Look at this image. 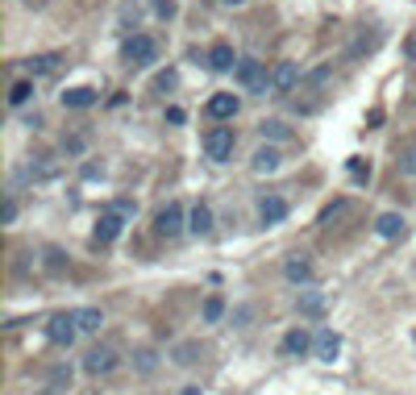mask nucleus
Wrapping results in <instances>:
<instances>
[{"label": "nucleus", "instance_id": "9b49d317", "mask_svg": "<svg viewBox=\"0 0 416 395\" xmlns=\"http://www.w3.org/2000/svg\"><path fill=\"white\" fill-rule=\"evenodd\" d=\"M374 233H379V237H387V242H396V237H404V233H408V225H404L400 213H383V217L374 220Z\"/></svg>", "mask_w": 416, "mask_h": 395}, {"label": "nucleus", "instance_id": "2eb2a0df", "mask_svg": "<svg viewBox=\"0 0 416 395\" xmlns=\"http://www.w3.org/2000/svg\"><path fill=\"white\" fill-rule=\"evenodd\" d=\"M283 275H287L291 283H308V279H313V263H308L304 254H291V258L283 263Z\"/></svg>", "mask_w": 416, "mask_h": 395}, {"label": "nucleus", "instance_id": "f257e3e1", "mask_svg": "<svg viewBox=\"0 0 416 395\" xmlns=\"http://www.w3.org/2000/svg\"><path fill=\"white\" fill-rule=\"evenodd\" d=\"M233 146H237V133H233L229 125H217V130L204 133V154H208L213 163H229Z\"/></svg>", "mask_w": 416, "mask_h": 395}, {"label": "nucleus", "instance_id": "1a4fd4ad", "mask_svg": "<svg viewBox=\"0 0 416 395\" xmlns=\"http://www.w3.org/2000/svg\"><path fill=\"white\" fill-rule=\"evenodd\" d=\"M237 96L233 92H217L213 100H208V117H217V121H229V117H237Z\"/></svg>", "mask_w": 416, "mask_h": 395}, {"label": "nucleus", "instance_id": "b1692460", "mask_svg": "<svg viewBox=\"0 0 416 395\" xmlns=\"http://www.w3.org/2000/svg\"><path fill=\"white\" fill-rule=\"evenodd\" d=\"M263 137H275V142H287L291 130L283 125V121H263Z\"/></svg>", "mask_w": 416, "mask_h": 395}, {"label": "nucleus", "instance_id": "0eeeda50", "mask_svg": "<svg viewBox=\"0 0 416 395\" xmlns=\"http://www.w3.org/2000/svg\"><path fill=\"white\" fill-rule=\"evenodd\" d=\"M296 84H300V67H296L291 58H283V63H275V67H271V92H279V96H283V92H291Z\"/></svg>", "mask_w": 416, "mask_h": 395}, {"label": "nucleus", "instance_id": "20e7f679", "mask_svg": "<svg viewBox=\"0 0 416 395\" xmlns=\"http://www.w3.org/2000/svg\"><path fill=\"white\" fill-rule=\"evenodd\" d=\"M121 54H125V63H134V67H150V63L158 58V42H154L150 34H134Z\"/></svg>", "mask_w": 416, "mask_h": 395}, {"label": "nucleus", "instance_id": "423d86ee", "mask_svg": "<svg viewBox=\"0 0 416 395\" xmlns=\"http://www.w3.org/2000/svg\"><path fill=\"white\" fill-rule=\"evenodd\" d=\"M121 229H125V213L113 204V208H104L100 220H96V242H100V246H108V242H117V237H121Z\"/></svg>", "mask_w": 416, "mask_h": 395}, {"label": "nucleus", "instance_id": "dca6fc26", "mask_svg": "<svg viewBox=\"0 0 416 395\" xmlns=\"http://www.w3.org/2000/svg\"><path fill=\"white\" fill-rule=\"evenodd\" d=\"M187 229H191V233H196V237H204V233H208V229H213V208H208V204H204V200H200V204H196V208H191V217H187Z\"/></svg>", "mask_w": 416, "mask_h": 395}, {"label": "nucleus", "instance_id": "c85d7f7f", "mask_svg": "<svg viewBox=\"0 0 416 395\" xmlns=\"http://www.w3.org/2000/svg\"><path fill=\"white\" fill-rule=\"evenodd\" d=\"M346 208H350V204H346V200H337V204H329V208H324V213H321V220H324V225H329V220H333V217H341Z\"/></svg>", "mask_w": 416, "mask_h": 395}, {"label": "nucleus", "instance_id": "5701e85b", "mask_svg": "<svg viewBox=\"0 0 416 395\" xmlns=\"http://www.w3.org/2000/svg\"><path fill=\"white\" fill-rule=\"evenodd\" d=\"M221 316H225V300H221V296H213V300L204 304V320H208V325H217Z\"/></svg>", "mask_w": 416, "mask_h": 395}, {"label": "nucleus", "instance_id": "4be33fe9", "mask_svg": "<svg viewBox=\"0 0 416 395\" xmlns=\"http://www.w3.org/2000/svg\"><path fill=\"white\" fill-rule=\"evenodd\" d=\"M300 312H304V316H321V312H324V296L304 291V296H300Z\"/></svg>", "mask_w": 416, "mask_h": 395}, {"label": "nucleus", "instance_id": "473e14b6", "mask_svg": "<svg viewBox=\"0 0 416 395\" xmlns=\"http://www.w3.org/2000/svg\"><path fill=\"white\" fill-rule=\"evenodd\" d=\"M167 121L171 125H184V108H167Z\"/></svg>", "mask_w": 416, "mask_h": 395}, {"label": "nucleus", "instance_id": "aec40b11", "mask_svg": "<svg viewBox=\"0 0 416 395\" xmlns=\"http://www.w3.org/2000/svg\"><path fill=\"white\" fill-rule=\"evenodd\" d=\"M58 54H38V58H30V75H54L58 71Z\"/></svg>", "mask_w": 416, "mask_h": 395}, {"label": "nucleus", "instance_id": "412c9836", "mask_svg": "<svg viewBox=\"0 0 416 395\" xmlns=\"http://www.w3.org/2000/svg\"><path fill=\"white\" fill-rule=\"evenodd\" d=\"M30 96H34V84H30V80H17V84L8 88V104H13V108H21Z\"/></svg>", "mask_w": 416, "mask_h": 395}, {"label": "nucleus", "instance_id": "4468645a", "mask_svg": "<svg viewBox=\"0 0 416 395\" xmlns=\"http://www.w3.org/2000/svg\"><path fill=\"white\" fill-rule=\"evenodd\" d=\"M233 58H237V54H233L229 42H217L213 50H208V67H213V71H237Z\"/></svg>", "mask_w": 416, "mask_h": 395}, {"label": "nucleus", "instance_id": "f8f14e48", "mask_svg": "<svg viewBox=\"0 0 416 395\" xmlns=\"http://www.w3.org/2000/svg\"><path fill=\"white\" fill-rule=\"evenodd\" d=\"M313 353H317L321 362H333V358L341 353V337H337L333 329H321V333H317V346H313Z\"/></svg>", "mask_w": 416, "mask_h": 395}, {"label": "nucleus", "instance_id": "6ab92c4d", "mask_svg": "<svg viewBox=\"0 0 416 395\" xmlns=\"http://www.w3.org/2000/svg\"><path fill=\"white\" fill-rule=\"evenodd\" d=\"M75 325H80V333H96V329L104 325V312H100V308H80V312H75Z\"/></svg>", "mask_w": 416, "mask_h": 395}, {"label": "nucleus", "instance_id": "393cba45", "mask_svg": "<svg viewBox=\"0 0 416 395\" xmlns=\"http://www.w3.org/2000/svg\"><path fill=\"white\" fill-rule=\"evenodd\" d=\"M350 179H354V183H367V179H370V163H363V158H350Z\"/></svg>", "mask_w": 416, "mask_h": 395}, {"label": "nucleus", "instance_id": "ddd939ff", "mask_svg": "<svg viewBox=\"0 0 416 395\" xmlns=\"http://www.w3.org/2000/svg\"><path fill=\"white\" fill-rule=\"evenodd\" d=\"M258 217H263V225H279V220L287 217V200H283V196H263Z\"/></svg>", "mask_w": 416, "mask_h": 395}, {"label": "nucleus", "instance_id": "7ed1b4c3", "mask_svg": "<svg viewBox=\"0 0 416 395\" xmlns=\"http://www.w3.org/2000/svg\"><path fill=\"white\" fill-rule=\"evenodd\" d=\"M184 229H187L184 204H175V200H171L167 208H158V217H154V233H158V237H167V242H171V237H179Z\"/></svg>", "mask_w": 416, "mask_h": 395}, {"label": "nucleus", "instance_id": "bb28decb", "mask_svg": "<svg viewBox=\"0 0 416 395\" xmlns=\"http://www.w3.org/2000/svg\"><path fill=\"white\" fill-rule=\"evenodd\" d=\"M400 171H404V175H416V146L400 154Z\"/></svg>", "mask_w": 416, "mask_h": 395}, {"label": "nucleus", "instance_id": "9d476101", "mask_svg": "<svg viewBox=\"0 0 416 395\" xmlns=\"http://www.w3.org/2000/svg\"><path fill=\"white\" fill-rule=\"evenodd\" d=\"M317 346V333H308V329H291L287 337H283V350L296 353V358H304V353H313Z\"/></svg>", "mask_w": 416, "mask_h": 395}, {"label": "nucleus", "instance_id": "c9c22d12", "mask_svg": "<svg viewBox=\"0 0 416 395\" xmlns=\"http://www.w3.org/2000/svg\"><path fill=\"white\" fill-rule=\"evenodd\" d=\"M221 4H246V0H221Z\"/></svg>", "mask_w": 416, "mask_h": 395}, {"label": "nucleus", "instance_id": "a878e982", "mask_svg": "<svg viewBox=\"0 0 416 395\" xmlns=\"http://www.w3.org/2000/svg\"><path fill=\"white\" fill-rule=\"evenodd\" d=\"M46 270H54V275H63V270H67V258H63V250H54V246L46 250Z\"/></svg>", "mask_w": 416, "mask_h": 395}, {"label": "nucleus", "instance_id": "7c9ffc66", "mask_svg": "<svg viewBox=\"0 0 416 395\" xmlns=\"http://www.w3.org/2000/svg\"><path fill=\"white\" fill-rule=\"evenodd\" d=\"M138 370H154V350H141L138 353Z\"/></svg>", "mask_w": 416, "mask_h": 395}, {"label": "nucleus", "instance_id": "f3484780", "mask_svg": "<svg viewBox=\"0 0 416 395\" xmlns=\"http://www.w3.org/2000/svg\"><path fill=\"white\" fill-rule=\"evenodd\" d=\"M96 100H100V96H96L92 88H67L63 92V108H92Z\"/></svg>", "mask_w": 416, "mask_h": 395}, {"label": "nucleus", "instance_id": "cd10ccee", "mask_svg": "<svg viewBox=\"0 0 416 395\" xmlns=\"http://www.w3.org/2000/svg\"><path fill=\"white\" fill-rule=\"evenodd\" d=\"M0 220H4V225H13V220H17V200H13V196L4 200V208H0Z\"/></svg>", "mask_w": 416, "mask_h": 395}, {"label": "nucleus", "instance_id": "2f4dec72", "mask_svg": "<svg viewBox=\"0 0 416 395\" xmlns=\"http://www.w3.org/2000/svg\"><path fill=\"white\" fill-rule=\"evenodd\" d=\"M175 362H184V366H187V362H196V346H184V350H179V358H175Z\"/></svg>", "mask_w": 416, "mask_h": 395}, {"label": "nucleus", "instance_id": "f03ea898", "mask_svg": "<svg viewBox=\"0 0 416 395\" xmlns=\"http://www.w3.org/2000/svg\"><path fill=\"white\" fill-rule=\"evenodd\" d=\"M233 80H237L246 92H267V88H271V75H267V67H263L258 58H237Z\"/></svg>", "mask_w": 416, "mask_h": 395}, {"label": "nucleus", "instance_id": "f704fd0d", "mask_svg": "<svg viewBox=\"0 0 416 395\" xmlns=\"http://www.w3.org/2000/svg\"><path fill=\"white\" fill-rule=\"evenodd\" d=\"M408 54H412V63H416V38H412V42H408Z\"/></svg>", "mask_w": 416, "mask_h": 395}, {"label": "nucleus", "instance_id": "c756f323", "mask_svg": "<svg viewBox=\"0 0 416 395\" xmlns=\"http://www.w3.org/2000/svg\"><path fill=\"white\" fill-rule=\"evenodd\" d=\"M154 88H158V92L175 88V71H163V75H158V80H154Z\"/></svg>", "mask_w": 416, "mask_h": 395}, {"label": "nucleus", "instance_id": "a211bd4d", "mask_svg": "<svg viewBox=\"0 0 416 395\" xmlns=\"http://www.w3.org/2000/svg\"><path fill=\"white\" fill-rule=\"evenodd\" d=\"M258 175H271V171H279V150L275 146H263L258 154H254V163H250Z\"/></svg>", "mask_w": 416, "mask_h": 395}, {"label": "nucleus", "instance_id": "72a5a7b5", "mask_svg": "<svg viewBox=\"0 0 416 395\" xmlns=\"http://www.w3.org/2000/svg\"><path fill=\"white\" fill-rule=\"evenodd\" d=\"M179 395H204V391H200V387H184Z\"/></svg>", "mask_w": 416, "mask_h": 395}, {"label": "nucleus", "instance_id": "6e6552de", "mask_svg": "<svg viewBox=\"0 0 416 395\" xmlns=\"http://www.w3.org/2000/svg\"><path fill=\"white\" fill-rule=\"evenodd\" d=\"M84 370H88V375H108V370H117V350H108V346H96V350H88V358H84Z\"/></svg>", "mask_w": 416, "mask_h": 395}, {"label": "nucleus", "instance_id": "39448f33", "mask_svg": "<svg viewBox=\"0 0 416 395\" xmlns=\"http://www.w3.org/2000/svg\"><path fill=\"white\" fill-rule=\"evenodd\" d=\"M46 337L54 346H71L75 337H80V325H75V312H58V316H50L46 325Z\"/></svg>", "mask_w": 416, "mask_h": 395}]
</instances>
